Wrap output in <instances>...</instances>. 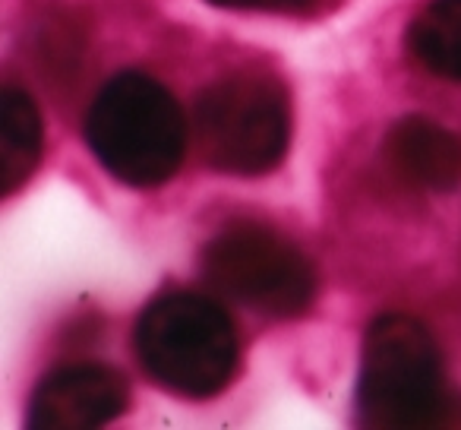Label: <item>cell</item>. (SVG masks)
<instances>
[{"label": "cell", "mask_w": 461, "mask_h": 430, "mask_svg": "<svg viewBox=\"0 0 461 430\" xmlns=\"http://www.w3.org/2000/svg\"><path fill=\"white\" fill-rule=\"evenodd\" d=\"M446 367L433 335L404 314H385L370 326L360 358L357 417L379 430H427L448 417Z\"/></svg>", "instance_id": "obj_1"}, {"label": "cell", "mask_w": 461, "mask_h": 430, "mask_svg": "<svg viewBox=\"0 0 461 430\" xmlns=\"http://www.w3.org/2000/svg\"><path fill=\"white\" fill-rule=\"evenodd\" d=\"M86 140L104 171L127 187H158L184 161L186 124L180 105L146 73L114 77L86 117Z\"/></svg>", "instance_id": "obj_2"}, {"label": "cell", "mask_w": 461, "mask_h": 430, "mask_svg": "<svg viewBox=\"0 0 461 430\" xmlns=\"http://www.w3.org/2000/svg\"><path fill=\"white\" fill-rule=\"evenodd\" d=\"M136 354L165 389L205 398L224 389L238 367L234 323L212 297L165 295L136 323Z\"/></svg>", "instance_id": "obj_3"}, {"label": "cell", "mask_w": 461, "mask_h": 430, "mask_svg": "<svg viewBox=\"0 0 461 430\" xmlns=\"http://www.w3.org/2000/svg\"><path fill=\"white\" fill-rule=\"evenodd\" d=\"M203 159L224 174H266L285 159L291 142V105L282 83L240 70L212 83L193 111Z\"/></svg>", "instance_id": "obj_4"}, {"label": "cell", "mask_w": 461, "mask_h": 430, "mask_svg": "<svg viewBox=\"0 0 461 430\" xmlns=\"http://www.w3.org/2000/svg\"><path fill=\"white\" fill-rule=\"evenodd\" d=\"M203 272L218 295L269 316H294L316 295L313 263L278 232L230 225L205 244Z\"/></svg>", "instance_id": "obj_5"}, {"label": "cell", "mask_w": 461, "mask_h": 430, "mask_svg": "<svg viewBox=\"0 0 461 430\" xmlns=\"http://www.w3.org/2000/svg\"><path fill=\"white\" fill-rule=\"evenodd\" d=\"M130 386L117 371L102 364L64 367L35 389L29 427L35 430H92L123 415Z\"/></svg>", "instance_id": "obj_6"}, {"label": "cell", "mask_w": 461, "mask_h": 430, "mask_svg": "<svg viewBox=\"0 0 461 430\" xmlns=\"http://www.w3.org/2000/svg\"><path fill=\"white\" fill-rule=\"evenodd\" d=\"M389 168L417 190L446 193L461 184V140L429 117L411 114L385 140Z\"/></svg>", "instance_id": "obj_7"}, {"label": "cell", "mask_w": 461, "mask_h": 430, "mask_svg": "<svg viewBox=\"0 0 461 430\" xmlns=\"http://www.w3.org/2000/svg\"><path fill=\"white\" fill-rule=\"evenodd\" d=\"M41 117L20 89L0 92V190L14 193L32 178L41 159Z\"/></svg>", "instance_id": "obj_8"}, {"label": "cell", "mask_w": 461, "mask_h": 430, "mask_svg": "<svg viewBox=\"0 0 461 430\" xmlns=\"http://www.w3.org/2000/svg\"><path fill=\"white\" fill-rule=\"evenodd\" d=\"M408 45L429 73L461 83V0H433L414 16Z\"/></svg>", "instance_id": "obj_9"}, {"label": "cell", "mask_w": 461, "mask_h": 430, "mask_svg": "<svg viewBox=\"0 0 461 430\" xmlns=\"http://www.w3.org/2000/svg\"><path fill=\"white\" fill-rule=\"evenodd\" d=\"M209 4L228 10H303L313 0H209Z\"/></svg>", "instance_id": "obj_10"}]
</instances>
